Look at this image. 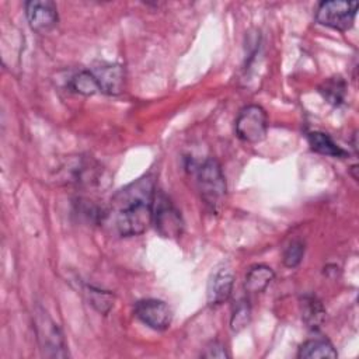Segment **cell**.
<instances>
[{"instance_id":"6da1fadb","label":"cell","mask_w":359,"mask_h":359,"mask_svg":"<svg viewBox=\"0 0 359 359\" xmlns=\"http://www.w3.org/2000/svg\"><path fill=\"white\" fill-rule=\"evenodd\" d=\"M156 184L151 175H144L119 189L111 199L114 226L119 236H139L153 222Z\"/></svg>"},{"instance_id":"7a4b0ae2","label":"cell","mask_w":359,"mask_h":359,"mask_svg":"<svg viewBox=\"0 0 359 359\" xmlns=\"http://www.w3.org/2000/svg\"><path fill=\"white\" fill-rule=\"evenodd\" d=\"M198 189L203 202L213 210L217 209L226 198L227 185L222 165L216 158H206L196 171Z\"/></svg>"},{"instance_id":"3957f363","label":"cell","mask_w":359,"mask_h":359,"mask_svg":"<svg viewBox=\"0 0 359 359\" xmlns=\"http://www.w3.org/2000/svg\"><path fill=\"white\" fill-rule=\"evenodd\" d=\"M34 328L42 353L48 358H67V348L59 325L42 309L36 307L34 313Z\"/></svg>"},{"instance_id":"277c9868","label":"cell","mask_w":359,"mask_h":359,"mask_svg":"<svg viewBox=\"0 0 359 359\" xmlns=\"http://www.w3.org/2000/svg\"><path fill=\"white\" fill-rule=\"evenodd\" d=\"M358 1L328 0L321 1L316 10V21L324 27L338 31H348L355 21Z\"/></svg>"},{"instance_id":"5b68a950","label":"cell","mask_w":359,"mask_h":359,"mask_svg":"<svg viewBox=\"0 0 359 359\" xmlns=\"http://www.w3.org/2000/svg\"><path fill=\"white\" fill-rule=\"evenodd\" d=\"M153 223L161 237L178 238L184 231V220L180 210L163 194L156 191L153 202Z\"/></svg>"},{"instance_id":"8992f818","label":"cell","mask_w":359,"mask_h":359,"mask_svg":"<svg viewBox=\"0 0 359 359\" xmlns=\"http://www.w3.org/2000/svg\"><path fill=\"white\" fill-rule=\"evenodd\" d=\"M268 132V116L262 107L247 105L236 118V133L247 143H259Z\"/></svg>"},{"instance_id":"52a82bcc","label":"cell","mask_w":359,"mask_h":359,"mask_svg":"<svg viewBox=\"0 0 359 359\" xmlns=\"http://www.w3.org/2000/svg\"><path fill=\"white\" fill-rule=\"evenodd\" d=\"M135 316L156 331H164L171 325L172 311L167 303L158 299H143L135 304Z\"/></svg>"},{"instance_id":"ba28073f","label":"cell","mask_w":359,"mask_h":359,"mask_svg":"<svg viewBox=\"0 0 359 359\" xmlns=\"http://www.w3.org/2000/svg\"><path fill=\"white\" fill-rule=\"evenodd\" d=\"M27 21L35 32L48 34L57 25V7L50 0H31L25 3Z\"/></svg>"},{"instance_id":"9c48e42d","label":"cell","mask_w":359,"mask_h":359,"mask_svg":"<svg viewBox=\"0 0 359 359\" xmlns=\"http://www.w3.org/2000/svg\"><path fill=\"white\" fill-rule=\"evenodd\" d=\"M233 285H234V275L231 269L224 266L216 269L208 282V289H206L208 303L210 306H219L227 302L229 297L231 296Z\"/></svg>"},{"instance_id":"30bf717a","label":"cell","mask_w":359,"mask_h":359,"mask_svg":"<svg viewBox=\"0 0 359 359\" xmlns=\"http://www.w3.org/2000/svg\"><path fill=\"white\" fill-rule=\"evenodd\" d=\"M91 72L95 76L102 94L116 95L122 93L125 74L123 69L119 65H101L98 67L91 69Z\"/></svg>"},{"instance_id":"8fae6325","label":"cell","mask_w":359,"mask_h":359,"mask_svg":"<svg viewBox=\"0 0 359 359\" xmlns=\"http://www.w3.org/2000/svg\"><path fill=\"white\" fill-rule=\"evenodd\" d=\"M302 320L309 330L317 331L325 321V309L323 303L313 294H306L300 300Z\"/></svg>"},{"instance_id":"7c38bea8","label":"cell","mask_w":359,"mask_h":359,"mask_svg":"<svg viewBox=\"0 0 359 359\" xmlns=\"http://www.w3.org/2000/svg\"><path fill=\"white\" fill-rule=\"evenodd\" d=\"M275 278V272L268 265H254L248 269L244 280V289L248 293L264 292Z\"/></svg>"},{"instance_id":"4fadbf2b","label":"cell","mask_w":359,"mask_h":359,"mask_svg":"<svg viewBox=\"0 0 359 359\" xmlns=\"http://www.w3.org/2000/svg\"><path fill=\"white\" fill-rule=\"evenodd\" d=\"M307 142L310 147L320 154L330 156V157H338V158H345L349 156L346 150H344L341 146H338L332 137L324 132H310L307 135Z\"/></svg>"},{"instance_id":"5bb4252c","label":"cell","mask_w":359,"mask_h":359,"mask_svg":"<svg viewBox=\"0 0 359 359\" xmlns=\"http://www.w3.org/2000/svg\"><path fill=\"white\" fill-rule=\"evenodd\" d=\"M338 353L334 345L325 338H313L307 339L299 346L297 358L313 359V358H337Z\"/></svg>"},{"instance_id":"9a60e30c","label":"cell","mask_w":359,"mask_h":359,"mask_svg":"<svg viewBox=\"0 0 359 359\" xmlns=\"http://www.w3.org/2000/svg\"><path fill=\"white\" fill-rule=\"evenodd\" d=\"M69 87L73 91L83 94V95H94L97 93H101L97 79L91 70H83V72H79L77 74H74L70 79Z\"/></svg>"},{"instance_id":"2e32d148","label":"cell","mask_w":359,"mask_h":359,"mask_svg":"<svg viewBox=\"0 0 359 359\" xmlns=\"http://www.w3.org/2000/svg\"><path fill=\"white\" fill-rule=\"evenodd\" d=\"M318 90L324 100H327V102L332 105H339L345 98L346 84L341 77H330L320 86Z\"/></svg>"},{"instance_id":"e0dca14e","label":"cell","mask_w":359,"mask_h":359,"mask_svg":"<svg viewBox=\"0 0 359 359\" xmlns=\"http://www.w3.org/2000/svg\"><path fill=\"white\" fill-rule=\"evenodd\" d=\"M86 294L88 297L90 304L97 311H100L101 314H107L111 310L112 304H114V296L109 292L100 290V289L93 287V286H87Z\"/></svg>"},{"instance_id":"ac0fdd59","label":"cell","mask_w":359,"mask_h":359,"mask_svg":"<svg viewBox=\"0 0 359 359\" xmlns=\"http://www.w3.org/2000/svg\"><path fill=\"white\" fill-rule=\"evenodd\" d=\"M250 321H251V307L248 304V300L241 299L233 310V314L230 318V327L234 332H240L245 327H248Z\"/></svg>"},{"instance_id":"d6986e66","label":"cell","mask_w":359,"mask_h":359,"mask_svg":"<svg viewBox=\"0 0 359 359\" xmlns=\"http://www.w3.org/2000/svg\"><path fill=\"white\" fill-rule=\"evenodd\" d=\"M304 243L300 241V240H292L283 250V254H282V261H283V265L287 266V268H294L297 266L302 259H303V255H304Z\"/></svg>"},{"instance_id":"ffe728a7","label":"cell","mask_w":359,"mask_h":359,"mask_svg":"<svg viewBox=\"0 0 359 359\" xmlns=\"http://www.w3.org/2000/svg\"><path fill=\"white\" fill-rule=\"evenodd\" d=\"M203 358H227V352H226V348L219 344V342H210L206 348H205V352L202 353Z\"/></svg>"}]
</instances>
